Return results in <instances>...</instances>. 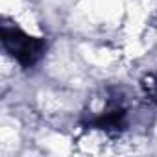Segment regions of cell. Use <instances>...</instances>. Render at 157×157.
Here are the masks:
<instances>
[{
	"label": "cell",
	"mask_w": 157,
	"mask_h": 157,
	"mask_svg": "<svg viewBox=\"0 0 157 157\" xmlns=\"http://www.w3.org/2000/svg\"><path fill=\"white\" fill-rule=\"evenodd\" d=\"M2 43H4L6 50L22 67L33 65L41 57V54L44 50L43 41H39L35 37H30V35L22 33L21 30H8V28H4V32H2Z\"/></svg>",
	"instance_id": "cell-1"
}]
</instances>
